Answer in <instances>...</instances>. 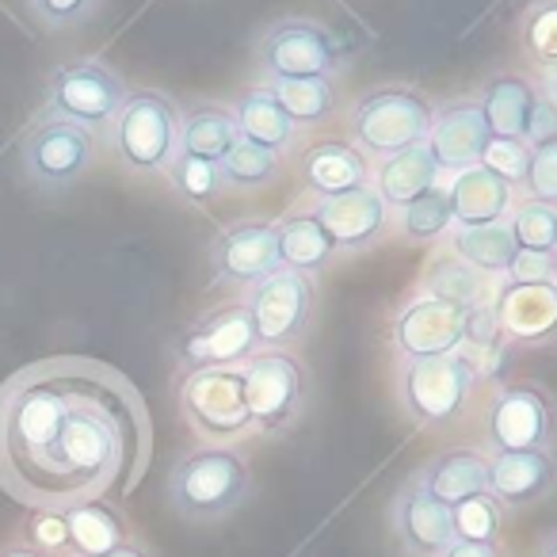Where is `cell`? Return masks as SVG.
<instances>
[{"label": "cell", "mask_w": 557, "mask_h": 557, "mask_svg": "<svg viewBox=\"0 0 557 557\" xmlns=\"http://www.w3.org/2000/svg\"><path fill=\"white\" fill-rule=\"evenodd\" d=\"M149 462V412L96 359H47L0 386V488L35 511L131 493Z\"/></svg>", "instance_id": "obj_1"}, {"label": "cell", "mask_w": 557, "mask_h": 557, "mask_svg": "<svg viewBox=\"0 0 557 557\" xmlns=\"http://www.w3.org/2000/svg\"><path fill=\"white\" fill-rule=\"evenodd\" d=\"M252 493V470L233 447H195L169 473V504L187 523H218Z\"/></svg>", "instance_id": "obj_2"}, {"label": "cell", "mask_w": 557, "mask_h": 557, "mask_svg": "<svg viewBox=\"0 0 557 557\" xmlns=\"http://www.w3.org/2000/svg\"><path fill=\"white\" fill-rule=\"evenodd\" d=\"M108 141L126 172L164 176L180 153V108L157 88H134L111 123Z\"/></svg>", "instance_id": "obj_3"}, {"label": "cell", "mask_w": 557, "mask_h": 557, "mask_svg": "<svg viewBox=\"0 0 557 557\" xmlns=\"http://www.w3.org/2000/svg\"><path fill=\"white\" fill-rule=\"evenodd\" d=\"M435 108L424 92L405 85H386L359 96L356 108L348 111L351 146L363 157H394L401 149H412L428 141Z\"/></svg>", "instance_id": "obj_4"}, {"label": "cell", "mask_w": 557, "mask_h": 557, "mask_svg": "<svg viewBox=\"0 0 557 557\" xmlns=\"http://www.w3.org/2000/svg\"><path fill=\"white\" fill-rule=\"evenodd\" d=\"M478 386V363L466 351L435 359H405L397 371V397L420 428H447L470 405V394Z\"/></svg>", "instance_id": "obj_5"}, {"label": "cell", "mask_w": 557, "mask_h": 557, "mask_svg": "<svg viewBox=\"0 0 557 557\" xmlns=\"http://www.w3.org/2000/svg\"><path fill=\"white\" fill-rule=\"evenodd\" d=\"M176 401L191 432L207 443L230 447L233 440L252 432L240 367H202V371L180 374Z\"/></svg>", "instance_id": "obj_6"}, {"label": "cell", "mask_w": 557, "mask_h": 557, "mask_svg": "<svg viewBox=\"0 0 557 557\" xmlns=\"http://www.w3.org/2000/svg\"><path fill=\"white\" fill-rule=\"evenodd\" d=\"M126 81L100 58L62 62L47 81V115L70 119L92 134H108L126 100Z\"/></svg>", "instance_id": "obj_7"}, {"label": "cell", "mask_w": 557, "mask_h": 557, "mask_svg": "<svg viewBox=\"0 0 557 557\" xmlns=\"http://www.w3.org/2000/svg\"><path fill=\"white\" fill-rule=\"evenodd\" d=\"M96 157H100V138L58 115H42L20 146L24 176L42 191H65V187L81 184Z\"/></svg>", "instance_id": "obj_8"}, {"label": "cell", "mask_w": 557, "mask_h": 557, "mask_svg": "<svg viewBox=\"0 0 557 557\" xmlns=\"http://www.w3.org/2000/svg\"><path fill=\"white\" fill-rule=\"evenodd\" d=\"M245 374V401L252 432L278 435L298 420L306 405V367L287 348H260L248 363H240Z\"/></svg>", "instance_id": "obj_9"}, {"label": "cell", "mask_w": 557, "mask_h": 557, "mask_svg": "<svg viewBox=\"0 0 557 557\" xmlns=\"http://www.w3.org/2000/svg\"><path fill=\"white\" fill-rule=\"evenodd\" d=\"M313 302H318L313 278L287 268H275L256 287H248L245 306L256 321L260 348H290L302 341L313 321Z\"/></svg>", "instance_id": "obj_10"}, {"label": "cell", "mask_w": 557, "mask_h": 557, "mask_svg": "<svg viewBox=\"0 0 557 557\" xmlns=\"http://www.w3.org/2000/svg\"><path fill=\"white\" fill-rule=\"evenodd\" d=\"M260 73L268 81H306V77H333L341 70V47L329 35V27L313 24V20L290 16L275 20L268 32L260 35Z\"/></svg>", "instance_id": "obj_11"}, {"label": "cell", "mask_w": 557, "mask_h": 557, "mask_svg": "<svg viewBox=\"0 0 557 557\" xmlns=\"http://www.w3.org/2000/svg\"><path fill=\"white\" fill-rule=\"evenodd\" d=\"M260 351L256 321L245 302H230L210 310L191 329H184L176 341L180 374L202 371V367H240Z\"/></svg>", "instance_id": "obj_12"}, {"label": "cell", "mask_w": 557, "mask_h": 557, "mask_svg": "<svg viewBox=\"0 0 557 557\" xmlns=\"http://www.w3.org/2000/svg\"><path fill=\"white\" fill-rule=\"evenodd\" d=\"M275 268H278L275 222H263V218H245V222L225 225V230H218L214 245H210L214 287L248 290Z\"/></svg>", "instance_id": "obj_13"}, {"label": "cell", "mask_w": 557, "mask_h": 557, "mask_svg": "<svg viewBox=\"0 0 557 557\" xmlns=\"http://www.w3.org/2000/svg\"><path fill=\"white\" fill-rule=\"evenodd\" d=\"M485 440L493 455L508 450H549L554 405L539 386H504L485 417Z\"/></svg>", "instance_id": "obj_14"}, {"label": "cell", "mask_w": 557, "mask_h": 557, "mask_svg": "<svg viewBox=\"0 0 557 557\" xmlns=\"http://www.w3.org/2000/svg\"><path fill=\"white\" fill-rule=\"evenodd\" d=\"M466 336V310L447 298L420 295L412 302H405V310L394 318V351L397 359H435L450 356V351H462Z\"/></svg>", "instance_id": "obj_15"}, {"label": "cell", "mask_w": 557, "mask_h": 557, "mask_svg": "<svg viewBox=\"0 0 557 557\" xmlns=\"http://www.w3.org/2000/svg\"><path fill=\"white\" fill-rule=\"evenodd\" d=\"M485 141H488V126H485V115H481V103L458 100L435 111L424 146H428V153H432L440 176L443 172L455 176V172L470 169V164H481Z\"/></svg>", "instance_id": "obj_16"}, {"label": "cell", "mask_w": 557, "mask_h": 557, "mask_svg": "<svg viewBox=\"0 0 557 557\" xmlns=\"http://www.w3.org/2000/svg\"><path fill=\"white\" fill-rule=\"evenodd\" d=\"M313 214L321 218L325 233L333 237L336 252H356V248H371L389 230V207L371 184L356 187V191L333 195V199L313 202Z\"/></svg>", "instance_id": "obj_17"}, {"label": "cell", "mask_w": 557, "mask_h": 557, "mask_svg": "<svg viewBox=\"0 0 557 557\" xmlns=\"http://www.w3.org/2000/svg\"><path fill=\"white\" fill-rule=\"evenodd\" d=\"M389 523H394L397 542H401V549L409 557H440L443 549L455 542L450 508L435 500V496H428L417 481H409V485L394 496Z\"/></svg>", "instance_id": "obj_18"}, {"label": "cell", "mask_w": 557, "mask_h": 557, "mask_svg": "<svg viewBox=\"0 0 557 557\" xmlns=\"http://www.w3.org/2000/svg\"><path fill=\"white\" fill-rule=\"evenodd\" d=\"M481 115H485L488 138H539L542 126V96L519 73H496L481 88Z\"/></svg>", "instance_id": "obj_19"}, {"label": "cell", "mask_w": 557, "mask_h": 557, "mask_svg": "<svg viewBox=\"0 0 557 557\" xmlns=\"http://www.w3.org/2000/svg\"><path fill=\"white\" fill-rule=\"evenodd\" d=\"M557 485V458L549 450H508L488 455V493L500 508H531Z\"/></svg>", "instance_id": "obj_20"}, {"label": "cell", "mask_w": 557, "mask_h": 557, "mask_svg": "<svg viewBox=\"0 0 557 557\" xmlns=\"http://www.w3.org/2000/svg\"><path fill=\"white\" fill-rule=\"evenodd\" d=\"M496 325L519 344H542L557 336V290L554 283H504L493 302Z\"/></svg>", "instance_id": "obj_21"}, {"label": "cell", "mask_w": 557, "mask_h": 557, "mask_svg": "<svg viewBox=\"0 0 557 557\" xmlns=\"http://www.w3.org/2000/svg\"><path fill=\"white\" fill-rule=\"evenodd\" d=\"M443 191H447L455 225L504 222L508 210H511V202H516V187L504 184V180L496 176V172H488L485 164H470V169L455 172Z\"/></svg>", "instance_id": "obj_22"}, {"label": "cell", "mask_w": 557, "mask_h": 557, "mask_svg": "<svg viewBox=\"0 0 557 557\" xmlns=\"http://www.w3.org/2000/svg\"><path fill=\"white\" fill-rule=\"evenodd\" d=\"M412 481L428 496L455 508V504L470 500V496L488 493V455L478 447H450L443 455H435Z\"/></svg>", "instance_id": "obj_23"}, {"label": "cell", "mask_w": 557, "mask_h": 557, "mask_svg": "<svg viewBox=\"0 0 557 557\" xmlns=\"http://www.w3.org/2000/svg\"><path fill=\"white\" fill-rule=\"evenodd\" d=\"M233 119H237L240 141H252V146H263L278 157L287 153L298 134L295 119L283 111V103L271 92V85H256L248 92H240L237 103H233Z\"/></svg>", "instance_id": "obj_24"}, {"label": "cell", "mask_w": 557, "mask_h": 557, "mask_svg": "<svg viewBox=\"0 0 557 557\" xmlns=\"http://www.w3.org/2000/svg\"><path fill=\"white\" fill-rule=\"evenodd\" d=\"M275 237H278V268L298 271V275H318L329 263L336 260V245L325 233L321 218L313 210H298L287 214L283 222H275Z\"/></svg>", "instance_id": "obj_25"}, {"label": "cell", "mask_w": 557, "mask_h": 557, "mask_svg": "<svg viewBox=\"0 0 557 557\" xmlns=\"http://www.w3.org/2000/svg\"><path fill=\"white\" fill-rule=\"evenodd\" d=\"M435 184H440V169H435L428 146L420 141V146L401 149V153H394V157H382L379 169H374L371 187L382 195V202H386L389 210H405L424 191H432Z\"/></svg>", "instance_id": "obj_26"}, {"label": "cell", "mask_w": 557, "mask_h": 557, "mask_svg": "<svg viewBox=\"0 0 557 557\" xmlns=\"http://www.w3.org/2000/svg\"><path fill=\"white\" fill-rule=\"evenodd\" d=\"M306 187H310L318 199H333V195L356 191V187L371 184V164L359 153L356 146H344V141H321L306 153L302 164Z\"/></svg>", "instance_id": "obj_27"}, {"label": "cell", "mask_w": 557, "mask_h": 557, "mask_svg": "<svg viewBox=\"0 0 557 557\" xmlns=\"http://www.w3.org/2000/svg\"><path fill=\"white\" fill-rule=\"evenodd\" d=\"M237 141H240L237 119H233V108H225V103L202 100L180 111V153L222 164V157L230 153Z\"/></svg>", "instance_id": "obj_28"}, {"label": "cell", "mask_w": 557, "mask_h": 557, "mask_svg": "<svg viewBox=\"0 0 557 557\" xmlns=\"http://www.w3.org/2000/svg\"><path fill=\"white\" fill-rule=\"evenodd\" d=\"M62 516H65V527H70L73 557H103V554H111V549L131 542L123 516L103 500H88V504H77V508H65Z\"/></svg>", "instance_id": "obj_29"}, {"label": "cell", "mask_w": 557, "mask_h": 557, "mask_svg": "<svg viewBox=\"0 0 557 557\" xmlns=\"http://www.w3.org/2000/svg\"><path fill=\"white\" fill-rule=\"evenodd\" d=\"M450 252H455L458 263L473 268L478 275H504L519 248L511 240L508 222H493V225H455L450 230Z\"/></svg>", "instance_id": "obj_30"}, {"label": "cell", "mask_w": 557, "mask_h": 557, "mask_svg": "<svg viewBox=\"0 0 557 557\" xmlns=\"http://www.w3.org/2000/svg\"><path fill=\"white\" fill-rule=\"evenodd\" d=\"M275 100L283 103L295 126H318L333 115L336 88L333 77H306V81H268Z\"/></svg>", "instance_id": "obj_31"}, {"label": "cell", "mask_w": 557, "mask_h": 557, "mask_svg": "<svg viewBox=\"0 0 557 557\" xmlns=\"http://www.w3.org/2000/svg\"><path fill=\"white\" fill-rule=\"evenodd\" d=\"M508 230L516 240L519 252H542V256H557V207L539 199H519L508 210Z\"/></svg>", "instance_id": "obj_32"}, {"label": "cell", "mask_w": 557, "mask_h": 557, "mask_svg": "<svg viewBox=\"0 0 557 557\" xmlns=\"http://www.w3.org/2000/svg\"><path fill=\"white\" fill-rule=\"evenodd\" d=\"M218 169H222V184L233 187V191H260V187L275 184L283 161H278V153H271V149L252 146V141H237V146L222 157Z\"/></svg>", "instance_id": "obj_33"}, {"label": "cell", "mask_w": 557, "mask_h": 557, "mask_svg": "<svg viewBox=\"0 0 557 557\" xmlns=\"http://www.w3.org/2000/svg\"><path fill=\"white\" fill-rule=\"evenodd\" d=\"M164 180H169L172 195H176L180 202H187V207H210L225 187L218 161H202V157H191V153H176V161L169 164Z\"/></svg>", "instance_id": "obj_34"}, {"label": "cell", "mask_w": 557, "mask_h": 557, "mask_svg": "<svg viewBox=\"0 0 557 557\" xmlns=\"http://www.w3.org/2000/svg\"><path fill=\"white\" fill-rule=\"evenodd\" d=\"M450 527L455 542H473V546H496L504 531V508L493 493H478L470 500L450 508Z\"/></svg>", "instance_id": "obj_35"}, {"label": "cell", "mask_w": 557, "mask_h": 557, "mask_svg": "<svg viewBox=\"0 0 557 557\" xmlns=\"http://www.w3.org/2000/svg\"><path fill=\"white\" fill-rule=\"evenodd\" d=\"M450 230H455V218H450L447 191H443L440 184L401 210V233L409 240H417V245H428V240L447 237Z\"/></svg>", "instance_id": "obj_36"}, {"label": "cell", "mask_w": 557, "mask_h": 557, "mask_svg": "<svg viewBox=\"0 0 557 557\" xmlns=\"http://www.w3.org/2000/svg\"><path fill=\"white\" fill-rule=\"evenodd\" d=\"M519 187L527 191V199L557 207V131H542L539 138H531V161Z\"/></svg>", "instance_id": "obj_37"}, {"label": "cell", "mask_w": 557, "mask_h": 557, "mask_svg": "<svg viewBox=\"0 0 557 557\" xmlns=\"http://www.w3.org/2000/svg\"><path fill=\"white\" fill-rule=\"evenodd\" d=\"M523 47L539 65L557 70V0L539 4V9L523 20Z\"/></svg>", "instance_id": "obj_38"}, {"label": "cell", "mask_w": 557, "mask_h": 557, "mask_svg": "<svg viewBox=\"0 0 557 557\" xmlns=\"http://www.w3.org/2000/svg\"><path fill=\"white\" fill-rule=\"evenodd\" d=\"M527 161H531V141H519V138H488L485 153H481V164L511 187L523 184Z\"/></svg>", "instance_id": "obj_39"}, {"label": "cell", "mask_w": 557, "mask_h": 557, "mask_svg": "<svg viewBox=\"0 0 557 557\" xmlns=\"http://www.w3.org/2000/svg\"><path fill=\"white\" fill-rule=\"evenodd\" d=\"M24 4L42 32H70L100 9V0H24Z\"/></svg>", "instance_id": "obj_40"}, {"label": "cell", "mask_w": 557, "mask_h": 557, "mask_svg": "<svg viewBox=\"0 0 557 557\" xmlns=\"http://www.w3.org/2000/svg\"><path fill=\"white\" fill-rule=\"evenodd\" d=\"M27 534L35 542V554L42 557H73L70 546V527H65L62 511H35L32 523H27Z\"/></svg>", "instance_id": "obj_41"}, {"label": "cell", "mask_w": 557, "mask_h": 557, "mask_svg": "<svg viewBox=\"0 0 557 557\" xmlns=\"http://www.w3.org/2000/svg\"><path fill=\"white\" fill-rule=\"evenodd\" d=\"M508 283H554L557 275V256L542 252H516L508 263Z\"/></svg>", "instance_id": "obj_42"}, {"label": "cell", "mask_w": 557, "mask_h": 557, "mask_svg": "<svg viewBox=\"0 0 557 557\" xmlns=\"http://www.w3.org/2000/svg\"><path fill=\"white\" fill-rule=\"evenodd\" d=\"M500 325H496V313L493 306H473L466 310V336L462 344H478V348H493L500 341Z\"/></svg>", "instance_id": "obj_43"}, {"label": "cell", "mask_w": 557, "mask_h": 557, "mask_svg": "<svg viewBox=\"0 0 557 557\" xmlns=\"http://www.w3.org/2000/svg\"><path fill=\"white\" fill-rule=\"evenodd\" d=\"M440 557H500L496 546H473V542H450Z\"/></svg>", "instance_id": "obj_44"}, {"label": "cell", "mask_w": 557, "mask_h": 557, "mask_svg": "<svg viewBox=\"0 0 557 557\" xmlns=\"http://www.w3.org/2000/svg\"><path fill=\"white\" fill-rule=\"evenodd\" d=\"M103 557H149V554H146V549L138 546V542H126V546L111 549V554H103Z\"/></svg>", "instance_id": "obj_45"}, {"label": "cell", "mask_w": 557, "mask_h": 557, "mask_svg": "<svg viewBox=\"0 0 557 557\" xmlns=\"http://www.w3.org/2000/svg\"><path fill=\"white\" fill-rule=\"evenodd\" d=\"M539 557H557V531H549L546 539L539 542Z\"/></svg>", "instance_id": "obj_46"}, {"label": "cell", "mask_w": 557, "mask_h": 557, "mask_svg": "<svg viewBox=\"0 0 557 557\" xmlns=\"http://www.w3.org/2000/svg\"><path fill=\"white\" fill-rule=\"evenodd\" d=\"M0 557H42V554H35L32 546H12V549H4Z\"/></svg>", "instance_id": "obj_47"}, {"label": "cell", "mask_w": 557, "mask_h": 557, "mask_svg": "<svg viewBox=\"0 0 557 557\" xmlns=\"http://www.w3.org/2000/svg\"><path fill=\"white\" fill-rule=\"evenodd\" d=\"M549 100L557 103V70H554V77H549Z\"/></svg>", "instance_id": "obj_48"}, {"label": "cell", "mask_w": 557, "mask_h": 557, "mask_svg": "<svg viewBox=\"0 0 557 557\" xmlns=\"http://www.w3.org/2000/svg\"><path fill=\"white\" fill-rule=\"evenodd\" d=\"M554 290H557V275H554Z\"/></svg>", "instance_id": "obj_49"}]
</instances>
